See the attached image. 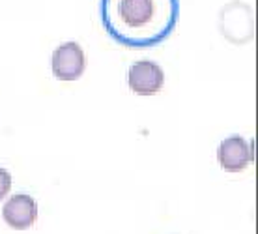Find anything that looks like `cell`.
Here are the masks:
<instances>
[{"instance_id":"1","label":"cell","mask_w":258,"mask_h":234,"mask_svg":"<svg viewBox=\"0 0 258 234\" xmlns=\"http://www.w3.org/2000/svg\"><path fill=\"white\" fill-rule=\"evenodd\" d=\"M101 25L110 39L129 49L161 45L180 19V0H101Z\"/></svg>"},{"instance_id":"2","label":"cell","mask_w":258,"mask_h":234,"mask_svg":"<svg viewBox=\"0 0 258 234\" xmlns=\"http://www.w3.org/2000/svg\"><path fill=\"white\" fill-rule=\"evenodd\" d=\"M52 73L58 81H77L84 73V51L75 41H66L52 52Z\"/></svg>"},{"instance_id":"3","label":"cell","mask_w":258,"mask_h":234,"mask_svg":"<svg viewBox=\"0 0 258 234\" xmlns=\"http://www.w3.org/2000/svg\"><path fill=\"white\" fill-rule=\"evenodd\" d=\"M165 73L161 66L152 60H139L129 68L127 85L139 96H152L163 88Z\"/></svg>"},{"instance_id":"4","label":"cell","mask_w":258,"mask_h":234,"mask_svg":"<svg viewBox=\"0 0 258 234\" xmlns=\"http://www.w3.org/2000/svg\"><path fill=\"white\" fill-rule=\"evenodd\" d=\"M217 159H219V165L226 172H239V170L247 169L254 159L252 143L249 144L243 137L239 135L226 137L225 141L219 144Z\"/></svg>"},{"instance_id":"5","label":"cell","mask_w":258,"mask_h":234,"mask_svg":"<svg viewBox=\"0 0 258 234\" xmlns=\"http://www.w3.org/2000/svg\"><path fill=\"white\" fill-rule=\"evenodd\" d=\"M2 217L12 228H17V230L30 228L36 223V217H38V204H36L32 197L26 195V193L13 195L4 204Z\"/></svg>"},{"instance_id":"6","label":"cell","mask_w":258,"mask_h":234,"mask_svg":"<svg viewBox=\"0 0 258 234\" xmlns=\"http://www.w3.org/2000/svg\"><path fill=\"white\" fill-rule=\"evenodd\" d=\"M10 188H12V176L6 169L0 167V201L10 193Z\"/></svg>"}]
</instances>
